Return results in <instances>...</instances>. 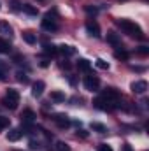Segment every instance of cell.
<instances>
[{
    "instance_id": "obj_1",
    "label": "cell",
    "mask_w": 149,
    "mask_h": 151,
    "mask_svg": "<svg viewBox=\"0 0 149 151\" xmlns=\"http://www.w3.org/2000/svg\"><path fill=\"white\" fill-rule=\"evenodd\" d=\"M116 25L125 32V34H128L130 37H137V39H144V32H142V28L135 23V21H130V19H117L116 21Z\"/></svg>"
},
{
    "instance_id": "obj_2",
    "label": "cell",
    "mask_w": 149,
    "mask_h": 151,
    "mask_svg": "<svg viewBox=\"0 0 149 151\" xmlns=\"http://www.w3.org/2000/svg\"><path fill=\"white\" fill-rule=\"evenodd\" d=\"M18 104H19V93H18L16 90L9 88L7 93H5V97H4V106H5L7 109L14 111V109L18 107Z\"/></svg>"
},
{
    "instance_id": "obj_3",
    "label": "cell",
    "mask_w": 149,
    "mask_h": 151,
    "mask_svg": "<svg viewBox=\"0 0 149 151\" xmlns=\"http://www.w3.org/2000/svg\"><path fill=\"white\" fill-rule=\"evenodd\" d=\"M42 28L46 30V32H54V30H58V21H56V16L54 14H51V12H47L44 18H42Z\"/></svg>"
},
{
    "instance_id": "obj_4",
    "label": "cell",
    "mask_w": 149,
    "mask_h": 151,
    "mask_svg": "<svg viewBox=\"0 0 149 151\" xmlns=\"http://www.w3.org/2000/svg\"><path fill=\"white\" fill-rule=\"evenodd\" d=\"M84 88L88 91H98L100 88V79L97 76H86L84 77Z\"/></svg>"
},
{
    "instance_id": "obj_5",
    "label": "cell",
    "mask_w": 149,
    "mask_h": 151,
    "mask_svg": "<svg viewBox=\"0 0 149 151\" xmlns=\"http://www.w3.org/2000/svg\"><path fill=\"white\" fill-rule=\"evenodd\" d=\"M102 99H105V100H107V102H111V104H116V107H117L119 93H117L114 88H105V90L102 91Z\"/></svg>"
},
{
    "instance_id": "obj_6",
    "label": "cell",
    "mask_w": 149,
    "mask_h": 151,
    "mask_svg": "<svg viewBox=\"0 0 149 151\" xmlns=\"http://www.w3.org/2000/svg\"><path fill=\"white\" fill-rule=\"evenodd\" d=\"M86 32L91 37H100V25L95 19H90V21H86Z\"/></svg>"
},
{
    "instance_id": "obj_7",
    "label": "cell",
    "mask_w": 149,
    "mask_h": 151,
    "mask_svg": "<svg viewBox=\"0 0 149 151\" xmlns=\"http://www.w3.org/2000/svg\"><path fill=\"white\" fill-rule=\"evenodd\" d=\"M53 119H54V123H56L60 128H69V127H70V119H69L67 114H56Z\"/></svg>"
},
{
    "instance_id": "obj_8",
    "label": "cell",
    "mask_w": 149,
    "mask_h": 151,
    "mask_svg": "<svg viewBox=\"0 0 149 151\" xmlns=\"http://www.w3.org/2000/svg\"><path fill=\"white\" fill-rule=\"evenodd\" d=\"M93 106H95L97 109H102V111H107V109H111V107H116V106H112L111 102H107V100L102 99V97L95 99V100H93Z\"/></svg>"
},
{
    "instance_id": "obj_9",
    "label": "cell",
    "mask_w": 149,
    "mask_h": 151,
    "mask_svg": "<svg viewBox=\"0 0 149 151\" xmlns=\"http://www.w3.org/2000/svg\"><path fill=\"white\" fill-rule=\"evenodd\" d=\"M44 90H46L44 81H37V83H34V86H32V95H34L35 99H39V97H42Z\"/></svg>"
},
{
    "instance_id": "obj_10",
    "label": "cell",
    "mask_w": 149,
    "mask_h": 151,
    "mask_svg": "<svg viewBox=\"0 0 149 151\" xmlns=\"http://www.w3.org/2000/svg\"><path fill=\"white\" fill-rule=\"evenodd\" d=\"M148 90V83L146 81H135L132 83V91L133 93H144Z\"/></svg>"
},
{
    "instance_id": "obj_11",
    "label": "cell",
    "mask_w": 149,
    "mask_h": 151,
    "mask_svg": "<svg viewBox=\"0 0 149 151\" xmlns=\"http://www.w3.org/2000/svg\"><path fill=\"white\" fill-rule=\"evenodd\" d=\"M107 42L112 44L114 47H123V46H121V37H119L117 34H114V32H109V34H107Z\"/></svg>"
},
{
    "instance_id": "obj_12",
    "label": "cell",
    "mask_w": 149,
    "mask_h": 151,
    "mask_svg": "<svg viewBox=\"0 0 149 151\" xmlns=\"http://www.w3.org/2000/svg\"><path fill=\"white\" fill-rule=\"evenodd\" d=\"M21 119H23V123H34V119H35V113L32 111V109H25L23 113H21Z\"/></svg>"
},
{
    "instance_id": "obj_13",
    "label": "cell",
    "mask_w": 149,
    "mask_h": 151,
    "mask_svg": "<svg viewBox=\"0 0 149 151\" xmlns=\"http://www.w3.org/2000/svg\"><path fill=\"white\" fill-rule=\"evenodd\" d=\"M19 137H21V130L19 128H11L9 134H7V141H11V142L19 141Z\"/></svg>"
},
{
    "instance_id": "obj_14",
    "label": "cell",
    "mask_w": 149,
    "mask_h": 151,
    "mask_svg": "<svg viewBox=\"0 0 149 151\" xmlns=\"http://www.w3.org/2000/svg\"><path fill=\"white\" fill-rule=\"evenodd\" d=\"M0 34L2 35H12V27L9 25V21H0Z\"/></svg>"
},
{
    "instance_id": "obj_15",
    "label": "cell",
    "mask_w": 149,
    "mask_h": 151,
    "mask_svg": "<svg viewBox=\"0 0 149 151\" xmlns=\"http://www.w3.org/2000/svg\"><path fill=\"white\" fill-rule=\"evenodd\" d=\"M42 51H44V55H47V56H54V55L58 53V47H56L54 44H44Z\"/></svg>"
},
{
    "instance_id": "obj_16",
    "label": "cell",
    "mask_w": 149,
    "mask_h": 151,
    "mask_svg": "<svg viewBox=\"0 0 149 151\" xmlns=\"http://www.w3.org/2000/svg\"><path fill=\"white\" fill-rule=\"evenodd\" d=\"M77 69L82 70V72H90V70H91V63H90L86 58H81V60L77 62Z\"/></svg>"
},
{
    "instance_id": "obj_17",
    "label": "cell",
    "mask_w": 149,
    "mask_h": 151,
    "mask_svg": "<svg viewBox=\"0 0 149 151\" xmlns=\"http://www.w3.org/2000/svg\"><path fill=\"white\" fill-rule=\"evenodd\" d=\"M21 11L27 12V14H30V16H37L39 14V9L34 7V5H30V4H23V5H21Z\"/></svg>"
},
{
    "instance_id": "obj_18",
    "label": "cell",
    "mask_w": 149,
    "mask_h": 151,
    "mask_svg": "<svg viewBox=\"0 0 149 151\" xmlns=\"http://www.w3.org/2000/svg\"><path fill=\"white\" fill-rule=\"evenodd\" d=\"M58 53H62V55H65V56H70V55H74L75 49L72 46H65V44H62V46H58Z\"/></svg>"
},
{
    "instance_id": "obj_19",
    "label": "cell",
    "mask_w": 149,
    "mask_h": 151,
    "mask_svg": "<svg viewBox=\"0 0 149 151\" xmlns=\"http://www.w3.org/2000/svg\"><path fill=\"white\" fill-rule=\"evenodd\" d=\"M114 56H116L117 60H128V56H130V55H128V51H125V49H119V47H117V49L114 51Z\"/></svg>"
},
{
    "instance_id": "obj_20",
    "label": "cell",
    "mask_w": 149,
    "mask_h": 151,
    "mask_svg": "<svg viewBox=\"0 0 149 151\" xmlns=\"http://www.w3.org/2000/svg\"><path fill=\"white\" fill-rule=\"evenodd\" d=\"M91 130H95V132H98V134H105V132H107V127L95 121V123H91Z\"/></svg>"
},
{
    "instance_id": "obj_21",
    "label": "cell",
    "mask_w": 149,
    "mask_h": 151,
    "mask_svg": "<svg viewBox=\"0 0 149 151\" xmlns=\"http://www.w3.org/2000/svg\"><path fill=\"white\" fill-rule=\"evenodd\" d=\"M0 53H2V55H9V53H11V44H9L7 40H2V39H0Z\"/></svg>"
},
{
    "instance_id": "obj_22",
    "label": "cell",
    "mask_w": 149,
    "mask_h": 151,
    "mask_svg": "<svg viewBox=\"0 0 149 151\" xmlns=\"http://www.w3.org/2000/svg\"><path fill=\"white\" fill-rule=\"evenodd\" d=\"M23 40L27 42V44H35V40H37V37L32 34V32H23Z\"/></svg>"
},
{
    "instance_id": "obj_23",
    "label": "cell",
    "mask_w": 149,
    "mask_h": 151,
    "mask_svg": "<svg viewBox=\"0 0 149 151\" xmlns=\"http://www.w3.org/2000/svg\"><path fill=\"white\" fill-rule=\"evenodd\" d=\"M51 99L54 102H65V93H62V91H51Z\"/></svg>"
},
{
    "instance_id": "obj_24",
    "label": "cell",
    "mask_w": 149,
    "mask_h": 151,
    "mask_svg": "<svg viewBox=\"0 0 149 151\" xmlns=\"http://www.w3.org/2000/svg\"><path fill=\"white\" fill-rule=\"evenodd\" d=\"M54 148H56V151H70V146L67 142H63V141H58Z\"/></svg>"
},
{
    "instance_id": "obj_25",
    "label": "cell",
    "mask_w": 149,
    "mask_h": 151,
    "mask_svg": "<svg viewBox=\"0 0 149 151\" xmlns=\"http://www.w3.org/2000/svg\"><path fill=\"white\" fill-rule=\"evenodd\" d=\"M16 79H18L19 83H23V84L28 83V76L25 74V72H16Z\"/></svg>"
},
{
    "instance_id": "obj_26",
    "label": "cell",
    "mask_w": 149,
    "mask_h": 151,
    "mask_svg": "<svg viewBox=\"0 0 149 151\" xmlns=\"http://www.w3.org/2000/svg\"><path fill=\"white\" fill-rule=\"evenodd\" d=\"M9 125H11V119H9V118H5V116H0V130L7 128Z\"/></svg>"
},
{
    "instance_id": "obj_27",
    "label": "cell",
    "mask_w": 149,
    "mask_h": 151,
    "mask_svg": "<svg viewBox=\"0 0 149 151\" xmlns=\"http://www.w3.org/2000/svg\"><path fill=\"white\" fill-rule=\"evenodd\" d=\"M97 67H98V69H104V70H109V63H107L105 60H102V58L97 60Z\"/></svg>"
},
{
    "instance_id": "obj_28",
    "label": "cell",
    "mask_w": 149,
    "mask_h": 151,
    "mask_svg": "<svg viewBox=\"0 0 149 151\" xmlns=\"http://www.w3.org/2000/svg\"><path fill=\"white\" fill-rule=\"evenodd\" d=\"M84 11H86L88 14H91V16L98 14V9H97V7H91V5H86V7H84Z\"/></svg>"
},
{
    "instance_id": "obj_29",
    "label": "cell",
    "mask_w": 149,
    "mask_h": 151,
    "mask_svg": "<svg viewBox=\"0 0 149 151\" xmlns=\"http://www.w3.org/2000/svg\"><path fill=\"white\" fill-rule=\"evenodd\" d=\"M98 151H112V148L109 144H100V146H98Z\"/></svg>"
},
{
    "instance_id": "obj_30",
    "label": "cell",
    "mask_w": 149,
    "mask_h": 151,
    "mask_svg": "<svg viewBox=\"0 0 149 151\" xmlns=\"http://www.w3.org/2000/svg\"><path fill=\"white\" fill-rule=\"evenodd\" d=\"M139 53H142V55H148V53H149V47H148V46H140V47H139Z\"/></svg>"
},
{
    "instance_id": "obj_31",
    "label": "cell",
    "mask_w": 149,
    "mask_h": 151,
    "mask_svg": "<svg viewBox=\"0 0 149 151\" xmlns=\"http://www.w3.org/2000/svg\"><path fill=\"white\" fill-rule=\"evenodd\" d=\"M30 148L32 150H37V148H40V144H39L37 141H30Z\"/></svg>"
},
{
    "instance_id": "obj_32",
    "label": "cell",
    "mask_w": 149,
    "mask_h": 151,
    "mask_svg": "<svg viewBox=\"0 0 149 151\" xmlns=\"http://www.w3.org/2000/svg\"><path fill=\"white\" fill-rule=\"evenodd\" d=\"M4 79H5V70L0 67V81H4Z\"/></svg>"
},
{
    "instance_id": "obj_33",
    "label": "cell",
    "mask_w": 149,
    "mask_h": 151,
    "mask_svg": "<svg viewBox=\"0 0 149 151\" xmlns=\"http://www.w3.org/2000/svg\"><path fill=\"white\" fill-rule=\"evenodd\" d=\"M69 83H70V84L74 86L75 83H77V81H75V77H72V76H69Z\"/></svg>"
},
{
    "instance_id": "obj_34",
    "label": "cell",
    "mask_w": 149,
    "mask_h": 151,
    "mask_svg": "<svg viewBox=\"0 0 149 151\" xmlns=\"http://www.w3.org/2000/svg\"><path fill=\"white\" fill-rule=\"evenodd\" d=\"M40 65H42V67H47V65H49V62H47V60H40Z\"/></svg>"
},
{
    "instance_id": "obj_35",
    "label": "cell",
    "mask_w": 149,
    "mask_h": 151,
    "mask_svg": "<svg viewBox=\"0 0 149 151\" xmlns=\"http://www.w3.org/2000/svg\"><path fill=\"white\" fill-rule=\"evenodd\" d=\"M125 151H132V148H130L128 144H125Z\"/></svg>"
},
{
    "instance_id": "obj_36",
    "label": "cell",
    "mask_w": 149,
    "mask_h": 151,
    "mask_svg": "<svg viewBox=\"0 0 149 151\" xmlns=\"http://www.w3.org/2000/svg\"><path fill=\"white\" fill-rule=\"evenodd\" d=\"M119 2H126V0H119Z\"/></svg>"
},
{
    "instance_id": "obj_37",
    "label": "cell",
    "mask_w": 149,
    "mask_h": 151,
    "mask_svg": "<svg viewBox=\"0 0 149 151\" xmlns=\"http://www.w3.org/2000/svg\"><path fill=\"white\" fill-rule=\"evenodd\" d=\"M0 67H2V63H0Z\"/></svg>"
}]
</instances>
